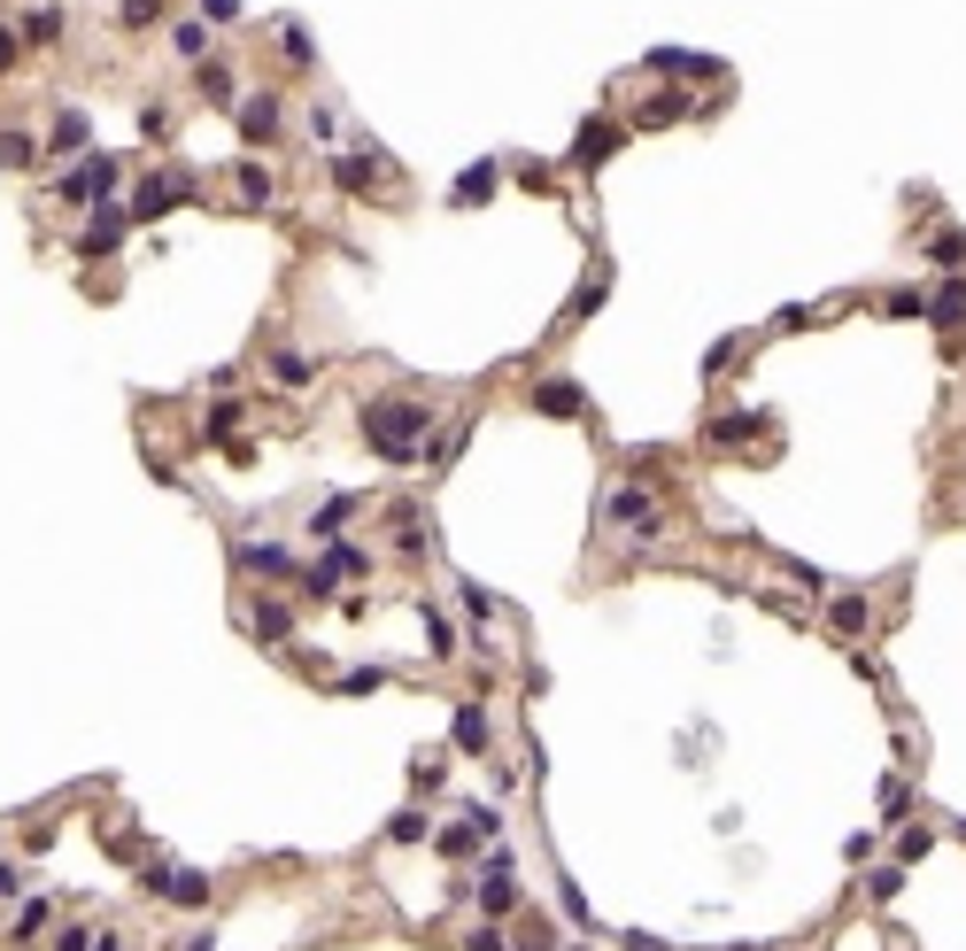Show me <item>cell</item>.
Masks as SVG:
<instances>
[{"label":"cell","instance_id":"6da1fadb","mask_svg":"<svg viewBox=\"0 0 966 951\" xmlns=\"http://www.w3.org/2000/svg\"><path fill=\"white\" fill-rule=\"evenodd\" d=\"M425 425H433V402H402V395H372V402L357 410V434H364V442H372V457H379V465H395V472H410V465H418Z\"/></svg>","mask_w":966,"mask_h":951},{"label":"cell","instance_id":"7a4b0ae2","mask_svg":"<svg viewBox=\"0 0 966 951\" xmlns=\"http://www.w3.org/2000/svg\"><path fill=\"white\" fill-rule=\"evenodd\" d=\"M364 573H372V557H364L357 542H325V557L302 573V595H310V603H333L340 580H364Z\"/></svg>","mask_w":966,"mask_h":951},{"label":"cell","instance_id":"3957f363","mask_svg":"<svg viewBox=\"0 0 966 951\" xmlns=\"http://www.w3.org/2000/svg\"><path fill=\"white\" fill-rule=\"evenodd\" d=\"M603 518H611V527H627L635 542H657V534H665V503H657L650 487H611V495H603Z\"/></svg>","mask_w":966,"mask_h":951},{"label":"cell","instance_id":"277c9868","mask_svg":"<svg viewBox=\"0 0 966 951\" xmlns=\"http://www.w3.org/2000/svg\"><path fill=\"white\" fill-rule=\"evenodd\" d=\"M487 835H495V805H464V812L442 828V858H472Z\"/></svg>","mask_w":966,"mask_h":951},{"label":"cell","instance_id":"5b68a950","mask_svg":"<svg viewBox=\"0 0 966 951\" xmlns=\"http://www.w3.org/2000/svg\"><path fill=\"white\" fill-rule=\"evenodd\" d=\"M279 124H287V101L271 94V85H255V94H240V132L263 147V140H279Z\"/></svg>","mask_w":966,"mask_h":951},{"label":"cell","instance_id":"8992f818","mask_svg":"<svg viewBox=\"0 0 966 951\" xmlns=\"http://www.w3.org/2000/svg\"><path fill=\"white\" fill-rule=\"evenodd\" d=\"M124 232H132V209H117V202H94V217H85V232H77V248H85V255H109Z\"/></svg>","mask_w":966,"mask_h":951},{"label":"cell","instance_id":"52a82bcc","mask_svg":"<svg viewBox=\"0 0 966 951\" xmlns=\"http://www.w3.org/2000/svg\"><path fill=\"white\" fill-rule=\"evenodd\" d=\"M232 565L255 573V580H294V550H287V542H240Z\"/></svg>","mask_w":966,"mask_h":951},{"label":"cell","instance_id":"ba28073f","mask_svg":"<svg viewBox=\"0 0 966 951\" xmlns=\"http://www.w3.org/2000/svg\"><path fill=\"white\" fill-rule=\"evenodd\" d=\"M333 186H348V194H372L379 186V147H357V155H333Z\"/></svg>","mask_w":966,"mask_h":951},{"label":"cell","instance_id":"9c48e42d","mask_svg":"<svg viewBox=\"0 0 966 951\" xmlns=\"http://www.w3.org/2000/svg\"><path fill=\"white\" fill-rule=\"evenodd\" d=\"M611 155H619V124H611V117L580 124V140H572V170H595V162H611Z\"/></svg>","mask_w":966,"mask_h":951},{"label":"cell","instance_id":"30bf717a","mask_svg":"<svg viewBox=\"0 0 966 951\" xmlns=\"http://www.w3.org/2000/svg\"><path fill=\"white\" fill-rule=\"evenodd\" d=\"M179 202H186V179H147L132 194V225H155L162 209H179Z\"/></svg>","mask_w":966,"mask_h":951},{"label":"cell","instance_id":"8fae6325","mask_svg":"<svg viewBox=\"0 0 966 951\" xmlns=\"http://www.w3.org/2000/svg\"><path fill=\"white\" fill-rule=\"evenodd\" d=\"M534 410H542V418H580L588 395H580L572 380H534Z\"/></svg>","mask_w":966,"mask_h":951},{"label":"cell","instance_id":"7c38bea8","mask_svg":"<svg viewBox=\"0 0 966 951\" xmlns=\"http://www.w3.org/2000/svg\"><path fill=\"white\" fill-rule=\"evenodd\" d=\"M162 905L202 913V905H209V875H194V867H170V882H162Z\"/></svg>","mask_w":966,"mask_h":951},{"label":"cell","instance_id":"4fadbf2b","mask_svg":"<svg viewBox=\"0 0 966 951\" xmlns=\"http://www.w3.org/2000/svg\"><path fill=\"white\" fill-rule=\"evenodd\" d=\"M16 39H32V47H55V39H62V9H55V0H32V9L16 16Z\"/></svg>","mask_w":966,"mask_h":951},{"label":"cell","instance_id":"5bb4252c","mask_svg":"<svg viewBox=\"0 0 966 951\" xmlns=\"http://www.w3.org/2000/svg\"><path fill=\"white\" fill-rule=\"evenodd\" d=\"M866 619H873V603H866L858 588L828 595V627H835V635H866Z\"/></svg>","mask_w":966,"mask_h":951},{"label":"cell","instance_id":"9a60e30c","mask_svg":"<svg viewBox=\"0 0 966 951\" xmlns=\"http://www.w3.org/2000/svg\"><path fill=\"white\" fill-rule=\"evenodd\" d=\"M348 518H357V495H325L317 518H310V534H317V542H340V534H348Z\"/></svg>","mask_w":966,"mask_h":951},{"label":"cell","instance_id":"2e32d148","mask_svg":"<svg viewBox=\"0 0 966 951\" xmlns=\"http://www.w3.org/2000/svg\"><path fill=\"white\" fill-rule=\"evenodd\" d=\"M765 425H773L765 410H727V418H712V442H720V449H735V442H750V434H765Z\"/></svg>","mask_w":966,"mask_h":951},{"label":"cell","instance_id":"e0dca14e","mask_svg":"<svg viewBox=\"0 0 966 951\" xmlns=\"http://www.w3.org/2000/svg\"><path fill=\"white\" fill-rule=\"evenodd\" d=\"M472 905H480V920H510V913H518L510 875H480V898H472Z\"/></svg>","mask_w":966,"mask_h":951},{"label":"cell","instance_id":"ac0fdd59","mask_svg":"<svg viewBox=\"0 0 966 951\" xmlns=\"http://www.w3.org/2000/svg\"><path fill=\"white\" fill-rule=\"evenodd\" d=\"M928 317H935L943 333H958V317H966V279H935V294H928Z\"/></svg>","mask_w":966,"mask_h":951},{"label":"cell","instance_id":"d6986e66","mask_svg":"<svg viewBox=\"0 0 966 951\" xmlns=\"http://www.w3.org/2000/svg\"><path fill=\"white\" fill-rule=\"evenodd\" d=\"M495 179H503V162H472L464 179L449 186V202H457V209H472V202H487V194H495Z\"/></svg>","mask_w":966,"mask_h":951},{"label":"cell","instance_id":"ffe728a7","mask_svg":"<svg viewBox=\"0 0 966 951\" xmlns=\"http://www.w3.org/2000/svg\"><path fill=\"white\" fill-rule=\"evenodd\" d=\"M650 70H665V77H720V62H712V55H680V47H657V55H650Z\"/></svg>","mask_w":966,"mask_h":951},{"label":"cell","instance_id":"44dd1931","mask_svg":"<svg viewBox=\"0 0 966 951\" xmlns=\"http://www.w3.org/2000/svg\"><path fill=\"white\" fill-rule=\"evenodd\" d=\"M449 743H457V750H487V705H457Z\"/></svg>","mask_w":966,"mask_h":951},{"label":"cell","instance_id":"7402d4cb","mask_svg":"<svg viewBox=\"0 0 966 951\" xmlns=\"http://www.w3.org/2000/svg\"><path fill=\"white\" fill-rule=\"evenodd\" d=\"M194 85H202V101H217V109H232V101H240L232 62H202V77H194Z\"/></svg>","mask_w":966,"mask_h":951},{"label":"cell","instance_id":"603a6c76","mask_svg":"<svg viewBox=\"0 0 966 951\" xmlns=\"http://www.w3.org/2000/svg\"><path fill=\"white\" fill-rule=\"evenodd\" d=\"M395 550L402 557H425V510L418 503H395Z\"/></svg>","mask_w":966,"mask_h":951},{"label":"cell","instance_id":"cb8c5ba5","mask_svg":"<svg viewBox=\"0 0 966 951\" xmlns=\"http://www.w3.org/2000/svg\"><path fill=\"white\" fill-rule=\"evenodd\" d=\"M890 851H897V867H920V858H928V851H935V828H928V820H905V828H897V843H890Z\"/></svg>","mask_w":966,"mask_h":951},{"label":"cell","instance_id":"d4e9b609","mask_svg":"<svg viewBox=\"0 0 966 951\" xmlns=\"http://www.w3.org/2000/svg\"><path fill=\"white\" fill-rule=\"evenodd\" d=\"M425 835H433L425 805H410V812H395V820H387V843H395V851H410V843H425Z\"/></svg>","mask_w":966,"mask_h":951},{"label":"cell","instance_id":"484cf974","mask_svg":"<svg viewBox=\"0 0 966 951\" xmlns=\"http://www.w3.org/2000/svg\"><path fill=\"white\" fill-rule=\"evenodd\" d=\"M897 898H905V867L890 858V867H873V875H866V905H897Z\"/></svg>","mask_w":966,"mask_h":951},{"label":"cell","instance_id":"4316f807","mask_svg":"<svg viewBox=\"0 0 966 951\" xmlns=\"http://www.w3.org/2000/svg\"><path fill=\"white\" fill-rule=\"evenodd\" d=\"M85 140H94V124H85L77 109H62V117H55V140H47V147H55V155H77Z\"/></svg>","mask_w":966,"mask_h":951},{"label":"cell","instance_id":"83f0119b","mask_svg":"<svg viewBox=\"0 0 966 951\" xmlns=\"http://www.w3.org/2000/svg\"><path fill=\"white\" fill-rule=\"evenodd\" d=\"M271 47H279L287 62H317V47H310V32H302V24H287V16L271 24Z\"/></svg>","mask_w":966,"mask_h":951},{"label":"cell","instance_id":"f1b7e54d","mask_svg":"<svg viewBox=\"0 0 966 951\" xmlns=\"http://www.w3.org/2000/svg\"><path fill=\"white\" fill-rule=\"evenodd\" d=\"M39 162V140L32 132H0V170H32Z\"/></svg>","mask_w":966,"mask_h":951},{"label":"cell","instance_id":"f546056e","mask_svg":"<svg viewBox=\"0 0 966 951\" xmlns=\"http://www.w3.org/2000/svg\"><path fill=\"white\" fill-rule=\"evenodd\" d=\"M255 635L263 642H287L294 635V612H287V603H255Z\"/></svg>","mask_w":966,"mask_h":951},{"label":"cell","instance_id":"4dcf8cb0","mask_svg":"<svg viewBox=\"0 0 966 951\" xmlns=\"http://www.w3.org/2000/svg\"><path fill=\"white\" fill-rule=\"evenodd\" d=\"M209 39H217L209 24H179V32H170V47H179L186 62H209Z\"/></svg>","mask_w":966,"mask_h":951},{"label":"cell","instance_id":"1f68e13d","mask_svg":"<svg viewBox=\"0 0 966 951\" xmlns=\"http://www.w3.org/2000/svg\"><path fill=\"white\" fill-rule=\"evenodd\" d=\"M240 202H247V209L271 202V170H263V162H240Z\"/></svg>","mask_w":966,"mask_h":951},{"label":"cell","instance_id":"d6a6232c","mask_svg":"<svg viewBox=\"0 0 966 951\" xmlns=\"http://www.w3.org/2000/svg\"><path fill=\"white\" fill-rule=\"evenodd\" d=\"M920 310H928L920 287H890V294H882V317H920Z\"/></svg>","mask_w":966,"mask_h":951},{"label":"cell","instance_id":"836d02e7","mask_svg":"<svg viewBox=\"0 0 966 951\" xmlns=\"http://www.w3.org/2000/svg\"><path fill=\"white\" fill-rule=\"evenodd\" d=\"M928 255H935V264L951 272V264H958V255H966V232H958V225H943V232L928 240Z\"/></svg>","mask_w":966,"mask_h":951},{"label":"cell","instance_id":"e575fe53","mask_svg":"<svg viewBox=\"0 0 966 951\" xmlns=\"http://www.w3.org/2000/svg\"><path fill=\"white\" fill-rule=\"evenodd\" d=\"M873 797H882V812H890V820H897V812L913 820V790L897 782V773H882V790H873Z\"/></svg>","mask_w":966,"mask_h":951},{"label":"cell","instance_id":"d590c367","mask_svg":"<svg viewBox=\"0 0 966 951\" xmlns=\"http://www.w3.org/2000/svg\"><path fill=\"white\" fill-rule=\"evenodd\" d=\"M673 117H688L680 94H650V101H642V124H673Z\"/></svg>","mask_w":966,"mask_h":951},{"label":"cell","instance_id":"8d00e7d4","mask_svg":"<svg viewBox=\"0 0 966 951\" xmlns=\"http://www.w3.org/2000/svg\"><path fill=\"white\" fill-rule=\"evenodd\" d=\"M442 782H449V773H442V758L425 750V758H418V782H410V790H418V797H442Z\"/></svg>","mask_w":966,"mask_h":951},{"label":"cell","instance_id":"74e56055","mask_svg":"<svg viewBox=\"0 0 966 951\" xmlns=\"http://www.w3.org/2000/svg\"><path fill=\"white\" fill-rule=\"evenodd\" d=\"M271 372H279L287 387H302V380H310V357H294V349H271Z\"/></svg>","mask_w":966,"mask_h":951},{"label":"cell","instance_id":"f35d334b","mask_svg":"<svg viewBox=\"0 0 966 951\" xmlns=\"http://www.w3.org/2000/svg\"><path fill=\"white\" fill-rule=\"evenodd\" d=\"M240 418H247L240 402H209V442H225V434H232V425H240Z\"/></svg>","mask_w":966,"mask_h":951},{"label":"cell","instance_id":"ab89813d","mask_svg":"<svg viewBox=\"0 0 966 951\" xmlns=\"http://www.w3.org/2000/svg\"><path fill=\"white\" fill-rule=\"evenodd\" d=\"M47 920H55V905H47V898H32V905H24V913H16V936H39V928H47Z\"/></svg>","mask_w":966,"mask_h":951},{"label":"cell","instance_id":"60d3db41","mask_svg":"<svg viewBox=\"0 0 966 951\" xmlns=\"http://www.w3.org/2000/svg\"><path fill=\"white\" fill-rule=\"evenodd\" d=\"M117 9H124V24H132V32H147V24L162 16V0H117Z\"/></svg>","mask_w":966,"mask_h":951},{"label":"cell","instance_id":"b9f144b4","mask_svg":"<svg viewBox=\"0 0 966 951\" xmlns=\"http://www.w3.org/2000/svg\"><path fill=\"white\" fill-rule=\"evenodd\" d=\"M464 951H510V943H503V928H495V920H480V928L464 936Z\"/></svg>","mask_w":966,"mask_h":951},{"label":"cell","instance_id":"7bdbcfd3","mask_svg":"<svg viewBox=\"0 0 966 951\" xmlns=\"http://www.w3.org/2000/svg\"><path fill=\"white\" fill-rule=\"evenodd\" d=\"M379 681H387V673H379V665H357V673H348V681H340V688H348V697H372V688H379Z\"/></svg>","mask_w":966,"mask_h":951},{"label":"cell","instance_id":"ee69618b","mask_svg":"<svg viewBox=\"0 0 966 951\" xmlns=\"http://www.w3.org/2000/svg\"><path fill=\"white\" fill-rule=\"evenodd\" d=\"M457 603H464V612H472V619H487V612H495V595H487V588H472V580L457 588Z\"/></svg>","mask_w":966,"mask_h":951},{"label":"cell","instance_id":"f6af8a7d","mask_svg":"<svg viewBox=\"0 0 966 951\" xmlns=\"http://www.w3.org/2000/svg\"><path fill=\"white\" fill-rule=\"evenodd\" d=\"M425 642H433V658H449V619L442 612H425Z\"/></svg>","mask_w":966,"mask_h":951},{"label":"cell","instance_id":"bcb514c9","mask_svg":"<svg viewBox=\"0 0 966 951\" xmlns=\"http://www.w3.org/2000/svg\"><path fill=\"white\" fill-rule=\"evenodd\" d=\"M518 951H557V936H550V920H526V943Z\"/></svg>","mask_w":966,"mask_h":951},{"label":"cell","instance_id":"7dc6e473","mask_svg":"<svg viewBox=\"0 0 966 951\" xmlns=\"http://www.w3.org/2000/svg\"><path fill=\"white\" fill-rule=\"evenodd\" d=\"M603 294H611V287H603V279H588V287H580V294H572V317H588V310H595V302H603Z\"/></svg>","mask_w":966,"mask_h":951},{"label":"cell","instance_id":"c3c4849f","mask_svg":"<svg viewBox=\"0 0 966 951\" xmlns=\"http://www.w3.org/2000/svg\"><path fill=\"white\" fill-rule=\"evenodd\" d=\"M16 47H24V39H16V24H0V77L16 70Z\"/></svg>","mask_w":966,"mask_h":951},{"label":"cell","instance_id":"681fc988","mask_svg":"<svg viewBox=\"0 0 966 951\" xmlns=\"http://www.w3.org/2000/svg\"><path fill=\"white\" fill-rule=\"evenodd\" d=\"M240 16V0H202V24H232Z\"/></svg>","mask_w":966,"mask_h":951},{"label":"cell","instance_id":"f907efd6","mask_svg":"<svg viewBox=\"0 0 966 951\" xmlns=\"http://www.w3.org/2000/svg\"><path fill=\"white\" fill-rule=\"evenodd\" d=\"M55 951H94V936H85V928H55Z\"/></svg>","mask_w":966,"mask_h":951},{"label":"cell","instance_id":"816d5d0a","mask_svg":"<svg viewBox=\"0 0 966 951\" xmlns=\"http://www.w3.org/2000/svg\"><path fill=\"white\" fill-rule=\"evenodd\" d=\"M627 951H673V943H665V936H642V928H635V936H627Z\"/></svg>","mask_w":966,"mask_h":951},{"label":"cell","instance_id":"f5cc1de1","mask_svg":"<svg viewBox=\"0 0 966 951\" xmlns=\"http://www.w3.org/2000/svg\"><path fill=\"white\" fill-rule=\"evenodd\" d=\"M94 951H124V943H117V936H94Z\"/></svg>","mask_w":966,"mask_h":951},{"label":"cell","instance_id":"db71d44e","mask_svg":"<svg viewBox=\"0 0 966 951\" xmlns=\"http://www.w3.org/2000/svg\"><path fill=\"white\" fill-rule=\"evenodd\" d=\"M958 843H966V820H958Z\"/></svg>","mask_w":966,"mask_h":951}]
</instances>
